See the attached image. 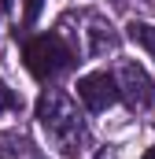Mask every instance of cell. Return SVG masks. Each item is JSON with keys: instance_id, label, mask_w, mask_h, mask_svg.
<instances>
[{"instance_id": "cell-3", "label": "cell", "mask_w": 155, "mask_h": 159, "mask_svg": "<svg viewBox=\"0 0 155 159\" xmlns=\"http://www.w3.org/2000/svg\"><path fill=\"white\" fill-rule=\"evenodd\" d=\"M115 85H118V96H122L133 111L152 107V100H155V81L148 78V70H144L140 63H122Z\"/></svg>"}, {"instance_id": "cell-11", "label": "cell", "mask_w": 155, "mask_h": 159, "mask_svg": "<svg viewBox=\"0 0 155 159\" xmlns=\"http://www.w3.org/2000/svg\"><path fill=\"white\" fill-rule=\"evenodd\" d=\"M11 11V0H0V15H7Z\"/></svg>"}, {"instance_id": "cell-4", "label": "cell", "mask_w": 155, "mask_h": 159, "mask_svg": "<svg viewBox=\"0 0 155 159\" xmlns=\"http://www.w3.org/2000/svg\"><path fill=\"white\" fill-rule=\"evenodd\" d=\"M78 100L89 107V111H107L118 100V85L107 70H92L85 78H78Z\"/></svg>"}, {"instance_id": "cell-12", "label": "cell", "mask_w": 155, "mask_h": 159, "mask_svg": "<svg viewBox=\"0 0 155 159\" xmlns=\"http://www.w3.org/2000/svg\"><path fill=\"white\" fill-rule=\"evenodd\" d=\"M140 159H155V144H152V148H148V152H144Z\"/></svg>"}, {"instance_id": "cell-5", "label": "cell", "mask_w": 155, "mask_h": 159, "mask_svg": "<svg viewBox=\"0 0 155 159\" xmlns=\"http://www.w3.org/2000/svg\"><path fill=\"white\" fill-rule=\"evenodd\" d=\"M89 56H100V52H107V48H115V34H111V26L104 22V19H89Z\"/></svg>"}, {"instance_id": "cell-8", "label": "cell", "mask_w": 155, "mask_h": 159, "mask_svg": "<svg viewBox=\"0 0 155 159\" xmlns=\"http://www.w3.org/2000/svg\"><path fill=\"white\" fill-rule=\"evenodd\" d=\"M41 7H44V0H22V26H33L37 22Z\"/></svg>"}, {"instance_id": "cell-10", "label": "cell", "mask_w": 155, "mask_h": 159, "mask_svg": "<svg viewBox=\"0 0 155 159\" xmlns=\"http://www.w3.org/2000/svg\"><path fill=\"white\" fill-rule=\"evenodd\" d=\"M96 159H115V148H104V152H100Z\"/></svg>"}, {"instance_id": "cell-1", "label": "cell", "mask_w": 155, "mask_h": 159, "mask_svg": "<svg viewBox=\"0 0 155 159\" xmlns=\"http://www.w3.org/2000/svg\"><path fill=\"white\" fill-rule=\"evenodd\" d=\"M37 122L44 129V137L63 152L74 156L78 148L85 144V115L78 111V104L59 93V89H44L37 96Z\"/></svg>"}, {"instance_id": "cell-6", "label": "cell", "mask_w": 155, "mask_h": 159, "mask_svg": "<svg viewBox=\"0 0 155 159\" xmlns=\"http://www.w3.org/2000/svg\"><path fill=\"white\" fill-rule=\"evenodd\" d=\"M126 37L133 41V44H140L148 56H155V26H152V22H140V19H133V22L126 26Z\"/></svg>"}, {"instance_id": "cell-2", "label": "cell", "mask_w": 155, "mask_h": 159, "mask_svg": "<svg viewBox=\"0 0 155 159\" xmlns=\"http://www.w3.org/2000/svg\"><path fill=\"white\" fill-rule=\"evenodd\" d=\"M22 56H26L30 74H33V78H41V81L59 78L63 70H70V67H74V48L59 37V34H41V37L26 41Z\"/></svg>"}, {"instance_id": "cell-13", "label": "cell", "mask_w": 155, "mask_h": 159, "mask_svg": "<svg viewBox=\"0 0 155 159\" xmlns=\"http://www.w3.org/2000/svg\"><path fill=\"white\" fill-rule=\"evenodd\" d=\"M115 4H126V0H115Z\"/></svg>"}, {"instance_id": "cell-7", "label": "cell", "mask_w": 155, "mask_h": 159, "mask_svg": "<svg viewBox=\"0 0 155 159\" xmlns=\"http://www.w3.org/2000/svg\"><path fill=\"white\" fill-rule=\"evenodd\" d=\"M26 137L22 133H11V129H0V159H22L26 156Z\"/></svg>"}, {"instance_id": "cell-9", "label": "cell", "mask_w": 155, "mask_h": 159, "mask_svg": "<svg viewBox=\"0 0 155 159\" xmlns=\"http://www.w3.org/2000/svg\"><path fill=\"white\" fill-rule=\"evenodd\" d=\"M0 107H11V111H19V107H22V96H19V93H11L4 81H0Z\"/></svg>"}]
</instances>
